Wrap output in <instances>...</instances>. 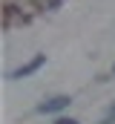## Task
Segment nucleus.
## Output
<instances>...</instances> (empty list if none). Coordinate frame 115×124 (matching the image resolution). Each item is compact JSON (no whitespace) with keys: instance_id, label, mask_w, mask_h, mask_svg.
I'll list each match as a JSON object with an SVG mask.
<instances>
[{"instance_id":"1","label":"nucleus","mask_w":115,"mask_h":124,"mask_svg":"<svg viewBox=\"0 0 115 124\" xmlns=\"http://www.w3.org/2000/svg\"><path fill=\"white\" fill-rule=\"evenodd\" d=\"M69 104H72L69 95H55V98H46L43 104H37V113H43V116H49V113H60V110H66Z\"/></svg>"},{"instance_id":"2","label":"nucleus","mask_w":115,"mask_h":124,"mask_svg":"<svg viewBox=\"0 0 115 124\" xmlns=\"http://www.w3.org/2000/svg\"><path fill=\"white\" fill-rule=\"evenodd\" d=\"M43 63H46V55H35V58H32L29 63L17 66V69H14V72H12L9 78H12V81H17V78H26V75H32V72H37V69H40Z\"/></svg>"},{"instance_id":"3","label":"nucleus","mask_w":115,"mask_h":124,"mask_svg":"<svg viewBox=\"0 0 115 124\" xmlns=\"http://www.w3.org/2000/svg\"><path fill=\"white\" fill-rule=\"evenodd\" d=\"M55 124H78V121H75V118H58Z\"/></svg>"},{"instance_id":"4","label":"nucleus","mask_w":115,"mask_h":124,"mask_svg":"<svg viewBox=\"0 0 115 124\" xmlns=\"http://www.w3.org/2000/svg\"><path fill=\"white\" fill-rule=\"evenodd\" d=\"M112 113H115V107H112Z\"/></svg>"},{"instance_id":"5","label":"nucleus","mask_w":115,"mask_h":124,"mask_svg":"<svg viewBox=\"0 0 115 124\" xmlns=\"http://www.w3.org/2000/svg\"><path fill=\"white\" fill-rule=\"evenodd\" d=\"M112 69H115V66H112Z\"/></svg>"}]
</instances>
